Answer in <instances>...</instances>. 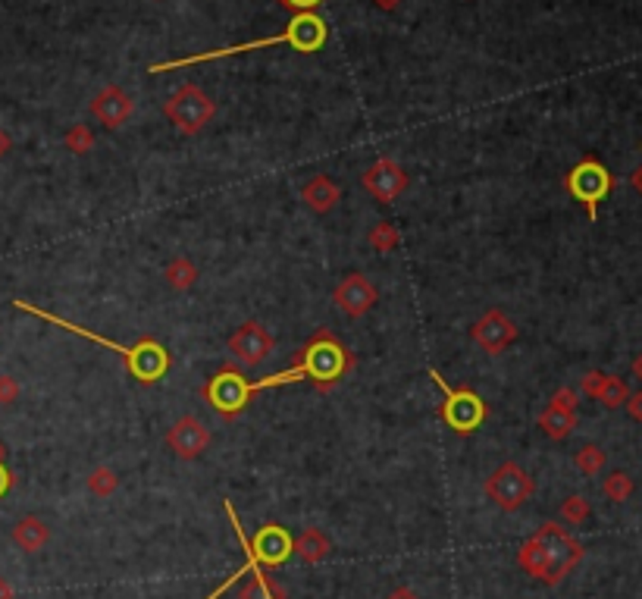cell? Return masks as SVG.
Here are the masks:
<instances>
[{"label": "cell", "mask_w": 642, "mask_h": 599, "mask_svg": "<svg viewBox=\"0 0 642 599\" xmlns=\"http://www.w3.org/2000/svg\"><path fill=\"white\" fill-rule=\"evenodd\" d=\"M583 553H586L583 543L573 540L561 524L549 521L521 543V549H517V565H521L530 577L555 587V584H561L564 577L583 562Z\"/></svg>", "instance_id": "cell-1"}, {"label": "cell", "mask_w": 642, "mask_h": 599, "mask_svg": "<svg viewBox=\"0 0 642 599\" xmlns=\"http://www.w3.org/2000/svg\"><path fill=\"white\" fill-rule=\"evenodd\" d=\"M330 38V29L326 23L317 16V13H298L285 32L279 35H270V38H257V41H244V44H235V47H220V51H204V53H191V57H182V60H167V63H154L151 72H167V70H182V66H191V63H207V60H220V57H235V53H251V51H261V47H273V44H289L302 53H313L326 44Z\"/></svg>", "instance_id": "cell-2"}, {"label": "cell", "mask_w": 642, "mask_h": 599, "mask_svg": "<svg viewBox=\"0 0 642 599\" xmlns=\"http://www.w3.org/2000/svg\"><path fill=\"white\" fill-rule=\"evenodd\" d=\"M13 308H16V311H25V314H32V317L47 320V324L63 326L66 333H76V336H81V339H91V343H98V345H107V349L116 352V355H120L122 361H126V367L135 373V377L141 380V383H157V380H160L163 373L169 371V364H173V358H169V352L163 349L160 343H154V339H141V343H135L132 349H126V345L110 343V339L98 336V333L85 330V326L70 324V320H63V317L51 314V311H41V308H35V304L25 302V298H13Z\"/></svg>", "instance_id": "cell-3"}, {"label": "cell", "mask_w": 642, "mask_h": 599, "mask_svg": "<svg viewBox=\"0 0 642 599\" xmlns=\"http://www.w3.org/2000/svg\"><path fill=\"white\" fill-rule=\"evenodd\" d=\"M302 371L304 377L317 380V386L330 390L339 377H345V373L351 371V355H348V349H341L339 339L332 336L330 330H320L317 336L307 343L302 355Z\"/></svg>", "instance_id": "cell-4"}, {"label": "cell", "mask_w": 642, "mask_h": 599, "mask_svg": "<svg viewBox=\"0 0 642 599\" xmlns=\"http://www.w3.org/2000/svg\"><path fill=\"white\" fill-rule=\"evenodd\" d=\"M483 493H486V499L495 508H502V512H517V508L527 506L532 499L536 483H532V478L517 461H504V465H498L486 478Z\"/></svg>", "instance_id": "cell-5"}, {"label": "cell", "mask_w": 642, "mask_h": 599, "mask_svg": "<svg viewBox=\"0 0 642 599\" xmlns=\"http://www.w3.org/2000/svg\"><path fill=\"white\" fill-rule=\"evenodd\" d=\"M163 117L173 122L182 135H195L216 117V104L197 85H182L173 92V98L163 104Z\"/></svg>", "instance_id": "cell-6"}, {"label": "cell", "mask_w": 642, "mask_h": 599, "mask_svg": "<svg viewBox=\"0 0 642 599\" xmlns=\"http://www.w3.org/2000/svg\"><path fill=\"white\" fill-rule=\"evenodd\" d=\"M564 188L580 204H583L586 214H589V220H596V217H599V201L608 198V192L614 188V179H611V173H608L602 163L586 158V160H580L577 167L570 169V173H567Z\"/></svg>", "instance_id": "cell-7"}, {"label": "cell", "mask_w": 642, "mask_h": 599, "mask_svg": "<svg viewBox=\"0 0 642 599\" xmlns=\"http://www.w3.org/2000/svg\"><path fill=\"white\" fill-rule=\"evenodd\" d=\"M429 377H433L436 386H442V392H446V405H442V418H446V424L457 433L476 430V427L483 424V418H486V405L480 401V396L470 390H452V386H446V380H442L436 371L429 373Z\"/></svg>", "instance_id": "cell-8"}, {"label": "cell", "mask_w": 642, "mask_h": 599, "mask_svg": "<svg viewBox=\"0 0 642 599\" xmlns=\"http://www.w3.org/2000/svg\"><path fill=\"white\" fill-rule=\"evenodd\" d=\"M251 396H254V392H251V383L235 371L216 373V377L204 386V399H207L210 408H216L223 418H235V414L248 405Z\"/></svg>", "instance_id": "cell-9"}, {"label": "cell", "mask_w": 642, "mask_h": 599, "mask_svg": "<svg viewBox=\"0 0 642 599\" xmlns=\"http://www.w3.org/2000/svg\"><path fill=\"white\" fill-rule=\"evenodd\" d=\"M276 349V339L264 330L257 320H244L238 324V330L229 336V352L235 355V361H242L244 367H261L270 352Z\"/></svg>", "instance_id": "cell-10"}, {"label": "cell", "mask_w": 642, "mask_h": 599, "mask_svg": "<svg viewBox=\"0 0 642 599\" xmlns=\"http://www.w3.org/2000/svg\"><path fill=\"white\" fill-rule=\"evenodd\" d=\"M360 186H364L379 204H392L407 188V173H405V167L395 163L392 158H379L377 163H370V167L364 169Z\"/></svg>", "instance_id": "cell-11"}, {"label": "cell", "mask_w": 642, "mask_h": 599, "mask_svg": "<svg viewBox=\"0 0 642 599\" xmlns=\"http://www.w3.org/2000/svg\"><path fill=\"white\" fill-rule=\"evenodd\" d=\"M470 336H474V343L480 345L483 352H489V355H502V352L517 339V324L504 314L502 308H492L476 320Z\"/></svg>", "instance_id": "cell-12"}, {"label": "cell", "mask_w": 642, "mask_h": 599, "mask_svg": "<svg viewBox=\"0 0 642 599\" xmlns=\"http://www.w3.org/2000/svg\"><path fill=\"white\" fill-rule=\"evenodd\" d=\"M332 302L345 317H364L379 302V289L364 274H348L332 289Z\"/></svg>", "instance_id": "cell-13"}, {"label": "cell", "mask_w": 642, "mask_h": 599, "mask_svg": "<svg viewBox=\"0 0 642 599\" xmlns=\"http://www.w3.org/2000/svg\"><path fill=\"white\" fill-rule=\"evenodd\" d=\"M167 446L173 449L176 459L191 461V459H197V455L207 452V446H210V430L201 424V420L195 418V414H186V418H179V420H176V424L167 430Z\"/></svg>", "instance_id": "cell-14"}, {"label": "cell", "mask_w": 642, "mask_h": 599, "mask_svg": "<svg viewBox=\"0 0 642 599\" xmlns=\"http://www.w3.org/2000/svg\"><path fill=\"white\" fill-rule=\"evenodd\" d=\"M91 113L94 120H101L107 129H122L132 120L135 101L129 98V92H122L120 85H107L91 98Z\"/></svg>", "instance_id": "cell-15"}, {"label": "cell", "mask_w": 642, "mask_h": 599, "mask_svg": "<svg viewBox=\"0 0 642 599\" xmlns=\"http://www.w3.org/2000/svg\"><path fill=\"white\" fill-rule=\"evenodd\" d=\"M251 556L264 565L285 562L292 556V536L279 524H266V527H261V534L254 536V543H251Z\"/></svg>", "instance_id": "cell-16"}, {"label": "cell", "mask_w": 642, "mask_h": 599, "mask_svg": "<svg viewBox=\"0 0 642 599\" xmlns=\"http://www.w3.org/2000/svg\"><path fill=\"white\" fill-rule=\"evenodd\" d=\"M302 201L313 210V214L323 217V214H330V210H336V204L341 201V188L330 179V176H311V179L302 186Z\"/></svg>", "instance_id": "cell-17"}, {"label": "cell", "mask_w": 642, "mask_h": 599, "mask_svg": "<svg viewBox=\"0 0 642 599\" xmlns=\"http://www.w3.org/2000/svg\"><path fill=\"white\" fill-rule=\"evenodd\" d=\"M51 540V527L38 518V515H25L13 524V543H16L23 553H41Z\"/></svg>", "instance_id": "cell-18"}, {"label": "cell", "mask_w": 642, "mask_h": 599, "mask_svg": "<svg viewBox=\"0 0 642 599\" xmlns=\"http://www.w3.org/2000/svg\"><path fill=\"white\" fill-rule=\"evenodd\" d=\"M292 553H295L298 559L307 562V565H320L326 556L332 553V543L320 527H304L302 534L292 540Z\"/></svg>", "instance_id": "cell-19"}, {"label": "cell", "mask_w": 642, "mask_h": 599, "mask_svg": "<svg viewBox=\"0 0 642 599\" xmlns=\"http://www.w3.org/2000/svg\"><path fill=\"white\" fill-rule=\"evenodd\" d=\"M539 430H542L549 440L561 442L577 430V411H564V408L549 405L542 414H539Z\"/></svg>", "instance_id": "cell-20"}, {"label": "cell", "mask_w": 642, "mask_h": 599, "mask_svg": "<svg viewBox=\"0 0 642 599\" xmlns=\"http://www.w3.org/2000/svg\"><path fill=\"white\" fill-rule=\"evenodd\" d=\"M197 267L188 261V257H173V261L163 267V283L169 285L173 292H188L191 285L197 283Z\"/></svg>", "instance_id": "cell-21"}, {"label": "cell", "mask_w": 642, "mask_h": 599, "mask_svg": "<svg viewBox=\"0 0 642 599\" xmlns=\"http://www.w3.org/2000/svg\"><path fill=\"white\" fill-rule=\"evenodd\" d=\"M88 493L98 496V499H110V496L120 489V474L113 471L110 465H98L91 474H88Z\"/></svg>", "instance_id": "cell-22"}, {"label": "cell", "mask_w": 642, "mask_h": 599, "mask_svg": "<svg viewBox=\"0 0 642 599\" xmlns=\"http://www.w3.org/2000/svg\"><path fill=\"white\" fill-rule=\"evenodd\" d=\"M608 455L602 446H596V442H586V446L577 449V455H573V465L580 468V471L586 474V478H596V474H602Z\"/></svg>", "instance_id": "cell-23"}, {"label": "cell", "mask_w": 642, "mask_h": 599, "mask_svg": "<svg viewBox=\"0 0 642 599\" xmlns=\"http://www.w3.org/2000/svg\"><path fill=\"white\" fill-rule=\"evenodd\" d=\"M367 239H370L373 251H379V255H388V251L398 248L401 233H398V227H395V223L382 220V223H377V227L370 229V236H367Z\"/></svg>", "instance_id": "cell-24"}, {"label": "cell", "mask_w": 642, "mask_h": 599, "mask_svg": "<svg viewBox=\"0 0 642 599\" xmlns=\"http://www.w3.org/2000/svg\"><path fill=\"white\" fill-rule=\"evenodd\" d=\"M633 489H637V483H633L630 474H624V471L608 474L605 483H602V493H605L611 502H627V499L633 496Z\"/></svg>", "instance_id": "cell-25"}, {"label": "cell", "mask_w": 642, "mask_h": 599, "mask_svg": "<svg viewBox=\"0 0 642 599\" xmlns=\"http://www.w3.org/2000/svg\"><path fill=\"white\" fill-rule=\"evenodd\" d=\"M238 599H285V594L273 581H266L264 575L251 571V581L242 587V596H238Z\"/></svg>", "instance_id": "cell-26"}, {"label": "cell", "mask_w": 642, "mask_h": 599, "mask_svg": "<svg viewBox=\"0 0 642 599\" xmlns=\"http://www.w3.org/2000/svg\"><path fill=\"white\" fill-rule=\"evenodd\" d=\"M627 396H630V390H627V383L620 377H611V373H608L605 377V383H602V392H599V401H602L605 408H620L627 401Z\"/></svg>", "instance_id": "cell-27"}, {"label": "cell", "mask_w": 642, "mask_h": 599, "mask_svg": "<svg viewBox=\"0 0 642 599\" xmlns=\"http://www.w3.org/2000/svg\"><path fill=\"white\" fill-rule=\"evenodd\" d=\"M561 521L564 524H570V527H577V524H583L586 518H589V502L583 499V496H567V499L561 502Z\"/></svg>", "instance_id": "cell-28"}, {"label": "cell", "mask_w": 642, "mask_h": 599, "mask_svg": "<svg viewBox=\"0 0 642 599\" xmlns=\"http://www.w3.org/2000/svg\"><path fill=\"white\" fill-rule=\"evenodd\" d=\"M63 145L70 148L72 154H88V151H94V132L88 126H72L70 132H66V139H63Z\"/></svg>", "instance_id": "cell-29"}, {"label": "cell", "mask_w": 642, "mask_h": 599, "mask_svg": "<svg viewBox=\"0 0 642 599\" xmlns=\"http://www.w3.org/2000/svg\"><path fill=\"white\" fill-rule=\"evenodd\" d=\"M19 392H23V390H19V380L10 377V373H0V405H4V408L16 405Z\"/></svg>", "instance_id": "cell-30"}, {"label": "cell", "mask_w": 642, "mask_h": 599, "mask_svg": "<svg viewBox=\"0 0 642 599\" xmlns=\"http://www.w3.org/2000/svg\"><path fill=\"white\" fill-rule=\"evenodd\" d=\"M605 377H608V373H602V371H589L583 380H580V392H583V396H589V399H599Z\"/></svg>", "instance_id": "cell-31"}, {"label": "cell", "mask_w": 642, "mask_h": 599, "mask_svg": "<svg viewBox=\"0 0 642 599\" xmlns=\"http://www.w3.org/2000/svg\"><path fill=\"white\" fill-rule=\"evenodd\" d=\"M549 405H555V408H564V411H577V405H580V392L577 390H570V386H561V390L551 396Z\"/></svg>", "instance_id": "cell-32"}, {"label": "cell", "mask_w": 642, "mask_h": 599, "mask_svg": "<svg viewBox=\"0 0 642 599\" xmlns=\"http://www.w3.org/2000/svg\"><path fill=\"white\" fill-rule=\"evenodd\" d=\"M624 405H627V414H630L637 424H642V392H630Z\"/></svg>", "instance_id": "cell-33"}, {"label": "cell", "mask_w": 642, "mask_h": 599, "mask_svg": "<svg viewBox=\"0 0 642 599\" xmlns=\"http://www.w3.org/2000/svg\"><path fill=\"white\" fill-rule=\"evenodd\" d=\"M285 6H292V10H298V13H311L313 6H320L323 0H283Z\"/></svg>", "instance_id": "cell-34"}, {"label": "cell", "mask_w": 642, "mask_h": 599, "mask_svg": "<svg viewBox=\"0 0 642 599\" xmlns=\"http://www.w3.org/2000/svg\"><path fill=\"white\" fill-rule=\"evenodd\" d=\"M386 599H420V596H417L411 587H395Z\"/></svg>", "instance_id": "cell-35"}, {"label": "cell", "mask_w": 642, "mask_h": 599, "mask_svg": "<svg viewBox=\"0 0 642 599\" xmlns=\"http://www.w3.org/2000/svg\"><path fill=\"white\" fill-rule=\"evenodd\" d=\"M10 151H13V139L6 135V129H0V158H6Z\"/></svg>", "instance_id": "cell-36"}, {"label": "cell", "mask_w": 642, "mask_h": 599, "mask_svg": "<svg viewBox=\"0 0 642 599\" xmlns=\"http://www.w3.org/2000/svg\"><path fill=\"white\" fill-rule=\"evenodd\" d=\"M0 599H16V594H13V584L6 581V577H0Z\"/></svg>", "instance_id": "cell-37"}, {"label": "cell", "mask_w": 642, "mask_h": 599, "mask_svg": "<svg viewBox=\"0 0 642 599\" xmlns=\"http://www.w3.org/2000/svg\"><path fill=\"white\" fill-rule=\"evenodd\" d=\"M10 483H13V478H10V471H6L4 465H0V496L6 493V489H10Z\"/></svg>", "instance_id": "cell-38"}, {"label": "cell", "mask_w": 642, "mask_h": 599, "mask_svg": "<svg viewBox=\"0 0 642 599\" xmlns=\"http://www.w3.org/2000/svg\"><path fill=\"white\" fill-rule=\"evenodd\" d=\"M373 4H377V6H379V10L392 13V10H395V6H398V4H401V0H373Z\"/></svg>", "instance_id": "cell-39"}, {"label": "cell", "mask_w": 642, "mask_h": 599, "mask_svg": "<svg viewBox=\"0 0 642 599\" xmlns=\"http://www.w3.org/2000/svg\"><path fill=\"white\" fill-rule=\"evenodd\" d=\"M633 377H637L639 383H642V352L637 355V361H633Z\"/></svg>", "instance_id": "cell-40"}, {"label": "cell", "mask_w": 642, "mask_h": 599, "mask_svg": "<svg viewBox=\"0 0 642 599\" xmlns=\"http://www.w3.org/2000/svg\"><path fill=\"white\" fill-rule=\"evenodd\" d=\"M633 186H637V188H639V192H642V169H639V173H637V176H633Z\"/></svg>", "instance_id": "cell-41"}, {"label": "cell", "mask_w": 642, "mask_h": 599, "mask_svg": "<svg viewBox=\"0 0 642 599\" xmlns=\"http://www.w3.org/2000/svg\"><path fill=\"white\" fill-rule=\"evenodd\" d=\"M4 459H6V446L0 442V465H4Z\"/></svg>", "instance_id": "cell-42"}]
</instances>
